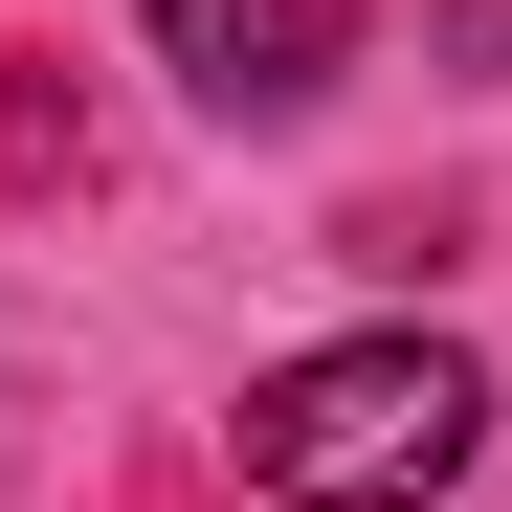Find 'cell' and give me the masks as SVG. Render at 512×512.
I'll return each instance as SVG.
<instances>
[{
	"label": "cell",
	"mask_w": 512,
	"mask_h": 512,
	"mask_svg": "<svg viewBox=\"0 0 512 512\" xmlns=\"http://www.w3.org/2000/svg\"><path fill=\"white\" fill-rule=\"evenodd\" d=\"M446 67H512V0H446Z\"/></svg>",
	"instance_id": "3957f363"
},
{
	"label": "cell",
	"mask_w": 512,
	"mask_h": 512,
	"mask_svg": "<svg viewBox=\"0 0 512 512\" xmlns=\"http://www.w3.org/2000/svg\"><path fill=\"white\" fill-rule=\"evenodd\" d=\"M245 490L290 512H446L468 446H490V379L446 357V334H334V357H268L245 379Z\"/></svg>",
	"instance_id": "6da1fadb"
},
{
	"label": "cell",
	"mask_w": 512,
	"mask_h": 512,
	"mask_svg": "<svg viewBox=\"0 0 512 512\" xmlns=\"http://www.w3.org/2000/svg\"><path fill=\"white\" fill-rule=\"evenodd\" d=\"M156 67H179L201 112H245V134H290L334 67H357V0H156Z\"/></svg>",
	"instance_id": "7a4b0ae2"
}]
</instances>
